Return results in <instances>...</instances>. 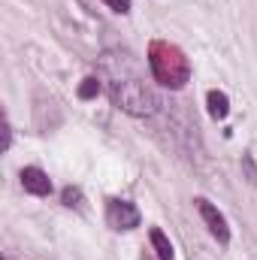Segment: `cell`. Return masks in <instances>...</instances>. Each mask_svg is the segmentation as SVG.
Wrapping results in <instances>:
<instances>
[{
    "mask_svg": "<svg viewBox=\"0 0 257 260\" xmlns=\"http://www.w3.org/2000/svg\"><path fill=\"white\" fill-rule=\"evenodd\" d=\"M100 76L106 82V91L112 97V103L136 118H148L157 112V94L151 91V85L139 76V70L133 67L127 55L121 52H106L100 58Z\"/></svg>",
    "mask_w": 257,
    "mask_h": 260,
    "instance_id": "6da1fadb",
    "label": "cell"
},
{
    "mask_svg": "<svg viewBox=\"0 0 257 260\" xmlns=\"http://www.w3.org/2000/svg\"><path fill=\"white\" fill-rule=\"evenodd\" d=\"M148 236H151V245H154V251H157V260H173V245H170V239L164 236V230L154 227Z\"/></svg>",
    "mask_w": 257,
    "mask_h": 260,
    "instance_id": "52a82bcc",
    "label": "cell"
},
{
    "mask_svg": "<svg viewBox=\"0 0 257 260\" xmlns=\"http://www.w3.org/2000/svg\"><path fill=\"white\" fill-rule=\"evenodd\" d=\"M61 200H64V206H70V209H73V206L79 209V206H82V191L70 185V188H64V191H61Z\"/></svg>",
    "mask_w": 257,
    "mask_h": 260,
    "instance_id": "9c48e42d",
    "label": "cell"
},
{
    "mask_svg": "<svg viewBox=\"0 0 257 260\" xmlns=\"http://www.w3.org/2000/svg\"><path fill=\"white\" fill-rule=\"evenodd\" d=\"M106 224L112 230H133V227H139V209L127 200H109L106 203Z\"/></svg>",
    "mask_w": 257,
    "mask_h": 260,
    "instance_id": "3957f363",
    "label": "cell"
},
{
    "mask_svg": "<svg viewBox=\"0 0 257 260\" xmlns=\"http://www.w3.org/2000/svg\"><path fill=\"white\" fill-rule=\"evenodd\" d=\"M112 12H118V15H127L130 12V6H133V0H103Z\"/></svg>",
    "mask_w": 257,
    "mask_h": 260,
    "instance_id": "30bf717a",
    "label": "cell"
},
{
    "mask_svg": "<svg viewBox=\"0 0 257 260\" xmlns=\"http://www.w3.org/2000/svg\"><path fill=\"white\" fill-rule=\"evenodd\" d=\"M197 209H200V218L206 221V227H209V233L221 242V245H227L230 242V227H227V218L209 203V200H197Z\"/></svg>",
    "mask_w": 257,
    "mask_h": 260,
    "instance_id": "277c9868",
    "label": "cell"
},
{
    "mask_svg": "<svg viewBox=\"0 0 257 260\" xmlns=\"http://www.w3.org/2000/svg\"><path fill=\"white\" fill-rule=\"evenodd\" d=\"M148 67H151V76L170 88V91H179L188 85L191 79V61L185 58V52L167 40H154L148 46Z\"/></svg>",
    "mask_w": 257,
    "mask_h": 260,
    "instance_id": "7a4b0ae2",
    "label": "cell"
},
{
    "mask_svg": "<svg viewBox=\"0 0 257 260\" xmlns=\"http://www.w3.org/2000/svg\"><path fill=\"white\" fill-rule=\"evenodd\" d=\"M242 167H245V173H248V182L257 185V167H254V160H251V154H245V157H242Z\"/></svg>",
    "mask_w": 257,
    "mask_h": 260,
    "instance_id": "8fae6325",
    "label": "cell"
},
{
    "mask_svg": "<svg viewBox=\"0 0 257 260\" xmlns=\"http://www.w3.org/2000/svg\"><path fill=\"white\" fill-rule=\"evenodd\" d=\"M18 179H21V188H24L27 194H34V197H49L52 194V179H49L40 167H24Z\"/></svg>",
    "mask_w": 257,
    "mask_h": 260,
    "instance_id": "5b68a950",
    "label": "cell"
},
{
    "mask_svg": "<svg viewBox=\"0 0 257 260\" xmlns=\"http://www.w3.org/2000/svg\"><path fill=\"white\" fill-rule=\"evenodd\" d=\"M97 94H100V79H97V76L82 79V85H79V100H94Z\"/></svg>",
    "mask_w": 257,
    "mask_h": 260,
    "instance_id": "ba28073f",
    "label": "cell"
},
{
    "mask_svg": "<svg viewBox=\"0 0 257 260\" xmlns=\"http://www.w3.org/2000/svg\"><path fill=\"white\" fill-rule=\"evenodd\" d=\"M206 106H209V115H212L215 121H221V118L230 115V97H227L224 91H209V94H206Z\"/></svg>",
    "mask_w": 257,
    "mask_h": 260,
    "instance_id": "8992f818",
    "label": "cell"
}]
</instances>
